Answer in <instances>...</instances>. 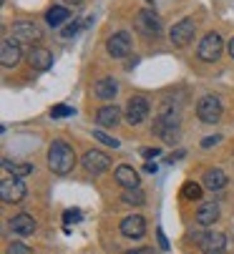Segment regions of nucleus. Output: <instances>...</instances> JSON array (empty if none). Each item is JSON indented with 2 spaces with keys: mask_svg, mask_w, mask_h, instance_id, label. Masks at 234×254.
Segmentation results:
<instances>
[{
  "mask_svg": "<svg viewBox=\"0 0 234 254\" xmlns=\"http://www.w3.org/2000/svg\"><path fill=\"white\" fill-rule=\"evenodd\" d=\"M219 141H222V136H204L202 138V149H212V146H217Z\"/></svg>",
  "mask_w": 234,
  "mask_h": 254,
  "instance_id": "30",
  "label": "nucleus"
},
{
  "mask_svg": "<svg viewBox=\"0 0 234 254\" xmlns=\"http://www.w3.org/2000/svg\"><path fill=\"white\" fill-rule=\"evenodd\" d=\"M181 156H184V151H176V154H171V156H169L166 161H169V164H174V161H179Z\"/></svg>",
  "mask_w": 234,
  "mask_h": 254,
  "instance_id": "34",
  "label": "nucleus"
},
{
  "mask_svg": "<svg viewBox=\"0 0 234 254\" xmlns=\"http://www.w3.org/2000/svg\"><path fill=\"white\" fill-rule=\"evenodd\" d=\"M229 56H232V58H234V38H232V41H229Z\"/></svg>",
  "mask_w": 234,
  "mask_h": 254,
  "instance_id": "36",
  "label": "nucleus"
},
{
  "mask_svg": "<svg viewBox=\"0 0 234 254\" xmlns=\"http://www.w3.org/2000/svg\"><path fill=\"white\" fill-rule=\"evenodd\" d=\"M5 254H33V249L28 247V244H20V242H13L8 249H5Z\"/></svg>",
  "mask_w": 234,
  "mask_h": 254,
  "instance_id": "27",
  "label": "nucleus"
},
{
  "mask_svg": "<svg viewBox=\"0 0 234 254\" xmlns=\"http://www.w3.org/2000/svg\"><path fill=\"white\" fill-rule=\"evenodd\" d=\"M81 219H83L81 209H66V214H63V222H66V224H78Z\"/></svg>",
  "mask_w": 234,
  "mask_h": 254,
  "instance_id": "26",
  "label": "nucleus"
},
{
  "mask_svg": "<svg viewBox=\"0 0 234 254\" xmlns=\"http://www.w3.org/2000/svg\"><path fill=\"white\" fill-rule=\"evenodd\" d=\"M66 3H71V5H81L83 0H66Z\"/></svg>",
  "mask_w": 234,
  "mask_h": 254,
  "instance_id": "37",
  "label": "nucleus"
},
{
  "mask_svg": "<svg viewBox=\"0 0 234 254\" xmlns=\"http://www.w3.org/2000/svg\"><path fill=\"white\" fill-rule=\"evenodd\" d=\"M222 48H224L222 35H219V33H207L204 38H202V43H199V48H197V56H199L204 63H214V61L222 56Z\"/></svg>",
  "mask_w": 234,
  "mask_h": 254,
  "instance_id": "4",
  "label": "nucleus"
},
{
  "mask_svg": "<svg viewBox=\"0 0 234 254\" xmlns=\"http://www.w3.org/2000/svg\"><path fill=\"white\" fill-rule=\"evenodd\" d=\"M202 187L204 189H212V191H219L227 187V174L222 169H207L204 176H202Z\"/></svg>",
  "mask_w": 234,
  "mask_h": 254,
  "instance_id": "20",
  "label": "nucleus"
},
{
  "mask_svg": "<svg viewBox=\"0 0 234 254\" xmlns=\"http://www.w3.org/2000/svg\"><path fill=\"white\" fill-rule=\"evenodd\" d=\"M93 138H98L101 143H106V146L119 149V138H111V136H108V133H103V131H93Z\"/></svg>",
  "mask_w": 234,
  "mask_h": 254,
  "instance_id": "28",
  "label": "nucleus"
},
{
  "mask_svg": "<svg viewBox=\"0 0 234 254\" xmlns=\"http://www.w3.org/2000/svg\"><path fill=\"white\" fill-rule=\"evenodd\" d=\"M3 169H5L8 174L18 176V179H23V176L33 174V166H30V164H15V161H10V159H3Z\"/></svg>",
  "mask_w": 234,
  "mask_h": 254,
  "instance_id": "22",
  "label": "nucleus"
},
{
  "mask_svg": "<svg viewBox=\"0 0 234 254\" xmlns=\"http://www.w3.org/2000/svg\"><path fill=\"white\" fill-rule=\"evenodd\" d=\"M81 25H83L81 20H73L71 25H66V28L61 30V38H66V41H68V38H73V35L78 33V28H81Z\"/></svg>",
  "mask_w": 234,
  "mask_h": 254,
  "instance_id": "29",
  "label": "nucleus"
},
{
  "mask_svg": "<svg viewBox=\"0 0 234 254\" xmlns=\"http://www.w3.org/2000/svg\"><path fill=\"white\" fill-rule=\"evenodd\" d=\"M119 119H121V108L119 106H101L98 111H96V124L98 126H103V128H111V126H116L119 124Z\"/></svg>",
  "mask_w": 234,
  "mask_h": 254,
  "instance_id": "18",
  "label": "nucleus"
},
{
  "mask_svg": "<svg viewBox=\"0 0 234 254\" xmlns=\"http://www.w3.org/2000/svg\"><path fill=\"white\" fill-rule=\"evenodd\" d=\"M179 194H181L184 201H199V199H202V187H199V184H194V181H186Z\"/></svg>",
  "mask_w": 234,
  "mask_h": 254,
  "instance_id": "23",
  "label": "nucleus"
},
{
  "mask_svg": "<svg viewBox=\"0 0 234 254\" xmlns=\"http://www.w3.org/2000/svg\"><path fill=\"white\" fill-rule=\"evenodd\" d=\"M149 119V101L144 96H134L129 103H126V121L131 126H139Z\"/></svg>",
  "mask_w": 234,
  "mask_h": 254,
  "instance_id": "9",
  "label": "nucleus"
},
{
  "mask_svg": "<svg viewBox=\"0 0 234 254\" xmlns=\"http://www.w3.org/2000/svg\"><path fill=\"white\" fill-rule=\"evenodd\" d=\"M13 41L15 43H35L38 38H41V28H38L35 23H28V20H18L13 23Z\"/></svg>",
  "mask_w": 234,
  "mask_h": 254,
  "instance_id": "11",
  "label": "nucleus"
},
{
  "mask_svg": "<svg viewBox=\"0 0 234 254\" xmlns=\"http://www.w3.org/2000/svg\"><path fill=\"white\" fill-rule=\"evenodd\" d=\"M136 28H139L144 35L154 38V35H159V30H161V18L156 15L151 8H144V10L136 13Z\"/></svg>",
  "mask_w": 234,
  "mask_h": 254,
  "instance_id": "6",
  "label": "nucleus"
},
{
  "mask_svg": "<svg viewBox=\"0 0 234 254\" xmlns=\"http://www.w3.org/2000/svg\"><path fill=\"white\" fill-rule=\"evenodd\" d=\"M93 93H96V98H101V101H113L116 93H119V83H116V78H111V76H103V78L96 81Z\"/></svg>",
  "mask_w": 234,
  "mask_h": 254,
  "instance_id": "16",
  "label": "nucleus"
},
{
  "mask_svg": "<svg viewBox=\"0 0 234 254\" xmlns=\"http://www.w3.org/2000/svg\"><path fill=\"white\" fill-rule=\"evenodd\" d=\"M113 179L119 181V187H124V191H126V189H139V171H136L134 166H129V164L116 166Z\"/></svg>",
  "mask_w": 234,
  "mask_h": 254,
  "instance_id": "14",
  "label": "nucleus"
},
{
  "mask_svg": "<svg viewBox=\"0 0 234 254\" xmlns=\"http://www.w3.org/2000/svg\"><path fill=\"white\" fill-rule=\"evenodd\" d=\"M48 166L58 176H66V174L73 171V166H76V151H73L71 143H66L61 138L51 143V149H48Z\"/></svg>",
  "mask_w": 234,
  "mask_h": 254,
  "instance_id": "1",
  "label": "nucleus"
},
{
  "mask_svg": "<svg viewBox=\"0 0 234 254\" xmlns=\"http://www.w3.org/2000/svg\"><path fill=\"white\" fill-rule=\"evenodd\" d=\"M51 116L53 119H68V116H73V108L71 106H63V103L61 106H53L51 108Z\"/></svg>",
  "mask_w": 234,
  "mask_h": 254,
  "instance_id": "25",
  "label": "nucleus"
},
{
  "mask_svg": "<svg viewBox=\"0 0 234 254\" xmlns=\"http://www.w3.org/2000/svg\"><path fill=\"white\" fill-rule=\"evenodd\" d=\"M83 169L88 171V174H93V176H98V174H103L108 166H111V159H108V154H103V151H98V149H88L86 154H83Z\"/></svg>",
  "mask_w": 234,
  "mask_h": 254,
  "instance_id": "8",
  "label": "nucleus"
},
{
  "mask_svg": "<svg viewBox=\"0 0 234 254\" xmlns=\"http://www.w3.org/2000/svg\"><path fill=\"white\" fill-rule=\"evenodd\" d=\"M10 232L13 234H20V237H30L35 232V219L30 214H15L13 219H10Z\"/></svg>",
  "mask_w": 234,
  "mask_h": 254,
  "instance_id": "17",
  "label": "nucleus"
},
{
  "mask_svg": "<svg viewBox=\"0 0 234 254\" xmlns=\"http://www.w3.org/2000/svg\"><path fill=\"white\" fill-rule=\"evenodd\" d=\"M28 63L35 68V70H48L51 65H53V53L48 51V48H30V53H28Z\"/></svg>",
  "mask_w": 234,
  "mask_h": 254,
  "instance_id": "15",
  "label": "nucleus"
},
{
  "mask_svg": "<svg viewBox=\"0 0 234 254\" xmlns=\"http://www.w3.org/2000/svg\"><path fill=\"white\" fill-rule=\"evenodd\" d=\"M28 194V187H25V181L13 176V179H3L0 181V199H3L5 204H18L23 201Z\"/></svg>",
  "mask_w": 234,
  "mask_h": 254,
  "instance_id": "2",
  "label": "nucleus"
},
{
  "mask_svg": "<svg viewBox=\"0 0 234 254\" xmlns=\"http://www.w3.org/2000/svg\"><path fill=\"white\" fill-rule=\"evenodd\" d=\"M124 254H156L151 247H139V249H129V252H124Z\"/></svg>",
  "mask_w": 234,
  "mask_h": 254,
  "instance_id": "31",
  "label": "nucleus"
},
{
  "mask_svg": "<svg viewBox=\"0 0 234 254\" xmlns=\"http://www.w3.org/2000/svg\"><path fill=\"white\" fill-rule=\"evenodd\" d=\"M106 51L111 58H126L129 51H131V35L126 30H119V33H113L108 43H106Z\"/></svg>",
  "mask_w": 234,
  "mask_h": 254,
  "instance_id": "10",
  "label": "nucleus"
},
{
  "mask_svg": "<svg viewBox=\"0 0 234 254\" xmlns=\"http://www.w3.org/2000/svg\"><path fill=\"white\" fill-rule=\"evenodd\" d=\"M197 116L202 124H217L222 119V101L217 96H202L197 103Z\"/></svg>",
  "mask_w": 234,
  "mask_h": 254,
  "instance_id": "3",
  "label": "nucleus"
},
{
  "mask_svg": "<svg viewBox=\"0 0 234 254\" xmlns=\"http://www.w3.org/2000/svg\"><path fill=\"white\" fill-rule=\"evenodd\" d=\"M121 234L129 239H141L146 234V219L141 214H131L121 219Z\"/></svg>",
  "mask_w": 234,
  "mask_h": 254,
  "instance_id": "12",
  "label": "nucleus"
},
{
  "mask_svg": "<svg viewBox=\"0 0 234 254\" xmlns=\"http://www.w3.org/2000/svg\"><path fill=\"white\" fill-rule=\"evenodd\" d=\"M194 33H197V25H194V20H191V18H181L179 23L171 25V30H169V41H171L174 46L184 48V46L191 43Z\"/></svg>",
  "mask_w": 234,
  "mask_h": 254,
  "instance_id": "5",
  "label": "nucleus"
},
{
  "mask_svg": "<svg viewBox=\"0 0 234 254\" xmlns=\"http://www.w3.org/2000/svg\"><path fill=\"white\" fill-rule=\"evenodd\" d=\"M68 18H71V10L63 8V5H56V8H51V10L46 13V23H48L51 28H61Z\"/></svg>",
  "mask_w": 234,
  "mask_h": 254,
  "instance_id": "21",
  "label": "nucleus"
},
{
  "mask_svg": "<svg viewBox=\"0 0 234 254\" xmlns=\"http://www.w3.org/2000/svg\"><path fill=\"white\" fill-rule=\"evenodd\" d=\"M141 156L144 159H154V156H159V149H141Z\"/></svg>",
  "mask_w": 234,
  "mask_h": 254,
  "instance_id": "32",
  "label": "nucleus"
},
{
  "mask_svg": "<svg viewBox=\"0 0 234 254\" xmlns=\"http://www.w3.org/2000/svg\"><path fill=\"white\" fill-rule=\"evenodd\" d=\"M217 219H219V206L214 201L199 204V209H197V224L199 227H212Z\"/></svg>",
  "mask_w": 234,
  "mask_h": 254,
  "instance_id": "19",
  "label": "nucleus"
},
{
  "mask_svg": "<svg viewBox=\"0 0 234 254\" xmlns=\"http://www.w3.org/2000/svg\"><path fill=\"white\" fill-rule=\"evenodd\" d=\"M20 58H23V53H20V43H15L13 38H5L3 43H0V63H3L5 68L18 65Z\"/></svg>",
  "mask_w": 234,
  "mask_h": 254,
  "instance_id": "13",
  "label": "nucleus"
},
{
  "mask_svg": "<svg viewBox=\"0 0 234 254\" xmlns=\"http://www.w3.org/2000/svg\"><path fill=\"white\" fill-rule=\"evenodd\" d=\"M194 244H197L199 249H204L207 254H217L227 247V237L219 234V232H204V234H194L191 237Z\"/></svg>",
  "mask_w": 234,
  "mask_h": 254,
  "instance_id": "7",
  "label": "nucleus"
},
{
  "mask_svg": "<svg viewBox=\"0 0 234 254\" xmlns=\"http://www.w3.org/2000/svg\"><path fill=\"white\" fill-rule=\"evenodd\" d=\"M121 201H124V204H131V206H141V204L146 201V196H144L141 189H126L124 196H121Z\"/></svg>",
  "mask_w": 234,
  "mask_h": 254,
  "instance_id": "24",
  "label": "nucleus"
},
{
  "mask_svg": "<svg viewBox=\"0 0 234 254\" xmlns=\"http://www.w3.org/2000/svg\"><path fill=\"white\" fill-rule=\"evenodd\" d=\"M156 234H159V247H161V249H169V242H166V237H164V232L159 229V232H156Z\"/></svg>",
  "mask_w": 234,
  "mask_h": 254,
  "instance_id": "33",
  "label": "nucleus"
},
{
  "mask_svg": "<svg viewBox=\"0 0 234 254\" xmlns=\"http://www.w3.org/2000/svg\"><path fill=\"white\" fill-rule=\"evenodd\" d=\"M144 171H149V174H156V164H151V161H149V164L144 166Z\"/></svg>",
  "mask_w": 234,
  "mask_h": 254,
  "instance_id": "35",
  "label": "nucleus"
}]
</instances>
